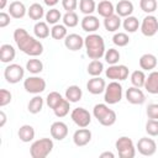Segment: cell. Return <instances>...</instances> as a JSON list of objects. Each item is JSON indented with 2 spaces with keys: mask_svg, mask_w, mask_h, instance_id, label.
Masks as SVG:
<instances>
[{
  "mask_svg": "<svg viewBox=\"0 0 158 158\" xmlns=\"http://www.w3.org/2000/svg\"><path fill=\"white\" fill-rule=\"evenodd\" d=\"M14 40L19 49L27 56L38 57L43 53V44L41 41L30 36L25 28H16L14 31Z\"/></svg>",
  "mask_w": 158,
  "mask_h": 158,
  "instance_id": "obj_1",
  "label": "cell"
},
{
  "mask_svg": "<svg viewBox=\"0 0 158 158\" xmlns=\"http://www.w3.org/2000/svg\"><path fill=\"white\" fill-rule=\"evenodd\" d=\"M84 47L86 56L90 59H100L105 54V42L104 38L98 33H89L84 38Z\"/></svg>",
  "mask_w": 158,
  "mask_h": 158,
  "instance_id": "obj_2",
  "label": "cell"
},
{
  "mask_svg": "<svg viewBox=\"0 0 158 158\" xmlns=\"http://www.w3.org/2000/svg\"><path fill=\"white\" fill-rule=\"evenodd\" d=\"M93 115L94 117L102 125V126H112L116 122V112L111 109H109V106L106 104H96L93 109Z\"/></svg>",
  "mask_w": 158,
  "mask_h": 158,
  "instance_id": "obj_3",
  "label": "cell"
},
{
  "mask_svg": "<svg viewBox=\"0 0 158 158\" xmlns=\"http://www.w3.org/2000/svg\"><path fill=\"white\" fill-rule=\"evenodd\" d=\"M54 144L51 138L43 137L35 141L30 147V154L32 158H46L53 149Z\"/></svg>",
  "mask_w": 158,
  "mask_h": 158,
  "instance_id": "obj_4",
  "label": "cell"
},
{
  "mask_svg": "<svg viewBox=\"0 0 158 158\" xmlns=\"http://www.w3.org/2000/svg\"><path fill=\"white\" fill-rule=\"evenodd\" d=\"M115 147L120 158H133L136 156V147L133 141L127 136L120 137L115 142Z\"/></svg>",
  "mask_w": 158,
  "mask_h": 158,
  "instance_id": "obj_5",
  "label": "cell"
},
{
  "mask_svg": "<svg viewBox=\"0 0 158 158\" xmlns=\"http://www.w3.org/2000/svg\"><path fill=\"white\" fill-rule=\"evenodd\" d=\"M122 99V85L117 80H112L105 88L104 100L109 105H115Z\"/></svg>",
  "mask_w": 158,
  "mask_h": 158,
  "instance_id": "obj_6",
  "label": "cell"
},
{
  "mask_svg": "<svg viewBox=\"0 0 158 158\" xmlns=\"http://www.w3.org/2000/svg\"><path fill=\"white\" fill-rule=\"evenodd\" d=\"M23 88L30 94H41L46 89V80L41 77H37L36 74L33 77H28L23 81Z\"/></svg>",
  "mask_w": 158,
  "mask_h": 158,
  "instance_id": "obj_7",
  "label": "cell"
},
{
  "mask_svg": "<svg viewBox=\"0 0 158 158\" xmlns=\"http://www.w3.org/2000/svg\"><path fill=\"white\" fill-rule=\"evenodd\" d=\"M23 75H25V69L16 63L9 64L4 70V77L6 81L10 84H17L20 80L23 79Z\"/></svg>",
  "mask_w": 158,
  "mask_h": 158,
  "instance_id": "obj_8",
  "label": "cell"
},
{
  "mask_svg": "<svg viewBox=\"0 0 158 158\" xmlns=\"http://www.w3.org/2000/svg\"><path fill=\"white\" fill-rule=\"evenodd\" d=\"M70 117L78 127H88L91 122V115L84 107H75L72 111Z\"/></svg>",
  "mask_w": 158,
  "mask_h": 158,
  "instance_id": "obj_9",
  "label": "cell"
},
{
  "mask_svg": "<svg viewBox=\"0 0 158 158\" xmlns=\"http://www.w3.org/2000/svg\"><path fill=\"white\" fill-rule=\"evenodd\" d=\"M141 32L146 37H153L158 32V19L153 15H147L139 26Z\"/></svg>",
  "mask_w": 158,
  "mask_h": 158,
  "instance_id": "obj_10",
  "label": "cell"
},
{
  "mask_svg": "<svg viewBox=\"0 0 158 158\" xmlns=\"http://www.w3.org/2000/svg\"><path fill=\"white\" fill-rule=\"evenodd\" d=\"M105 75L112 80H126L128 78V68L123 64H112L105 70Z\"/></svg>",
  "mask_w": 158,
  "mask_h": 158,
  "instance_id": "obj_11",
  "label": "cell"
},
{
  "mask_svg": "<svg viewBox=\"0 0 158 158\" xmlns=\"http://www.w3.org/2000/svg\"><path fill=\"white\" fill-rule=\"evenodd\" d=\"M136 149L142 154V156H146V157H149V156H153L157 151V143L154 139L152 138H148V137H142L138 139L137 142V146H136Z\"/></svg>",
  "mask_w": 158,
  "mask_h": 158,
  "instance_id": "obj_12",
  "label": "cell"
},
{
  "mask_svg": "<svg viewBox=\"0 0 158 158\" xmlns=\"http://www.w3.org/2000/svg\"><path fill=\"white\" fill-rule=\"evenodd\" d=\"M126 99L130 104L133 105H142L146 101V95L141 90V88L137 86H131L126 90Z\"/></svg>",
  "mask_w": 158,
  "mask_h": 158,
  "instance_id": "obj_13",
  "label": "cell"
},
{
  "mask_svg": "<svg viewBox=\"0 0 158 158\" xmlns=\"http://www.w3.org/2000/svg\"><path fill=\"white\" fill-rule=\"evenodd\" d=\"M91 141V131L86 127H80L73 135V142L77 147H84Z\"/></svg>",
  "mask_w": 158,
  "mask_h": 158,
  "instance_id": "obj_14",
  "label": "cell"
},
{
  "mask_svg": "<svg viewBox=\"0 0 158 158\" xmlns=\"http://www.w3.org/2000/svg\"><path fill=\"white\" fill-rule=\"evenodd\" d=\"M64 46L69 51H73V52L79 51L84 46V38L78 33H69L64 38Z\"/></svg>",
  "mask_w": 158,
  "mask_h": 158,
  "instance_id": "obj_15",
  "label": "cell"
},
{
  "mask_svg": "<svg viewBox=\"0 0 158 158\" xmlns=\"http://www.w3.org/2000/svg\"><path fill=\"white\" fill-rule=\"evenodd\" d=\"M105 88H106L105 79H102L100 77H93L86 83V89L93 95H99V94L104 93L105 91Z\"/></svg>",
  "mask_w": 158,
  "mask_h": 158,
  "instance_id": "obj_16",
  "label": "cell"
},
{
  "mask_svg": "<svg viewBox=\"0 0 158 158\" xmlns=\"http://www.w3.org/2000/svg\"><path fill=\"white\" fill-rule=\"evenodd\" d=\"M49 131H51L52 138H54L57 141H62L68 135V126L62 121H56L51 125Z\"/></svg>",
  "mask_w": 158,
  "mask_h": 158,
  "instance_id": "obj_17",
  "label": "cell"
},
{
  "mask_svg": "<svg viewBox=\"0 0 158 158\" xmlns=\"http://www.w3.org/2000/svg\"><path fill=\"white\" fill-rule=\"evenodd\" d=\"M80 26H81L83 31L89 32V33H93V32H95L96 30H99V27H100V21H99V19H98L96 16H94V15H85V16L81 19Z\"/></svg>",
  "mask_w": 158,
  "mask_h": 158,
  "instance_id": "obj_18",
  "label": "cell"
},
{
  "mask_svg": "<svg viewBox=\"0 0 158 158\" xmlns=\"http://www.w3.org/2000/svg\"><path fill=\"white\" fill-rule=\"evenodd\" d=\"M115 11L120 17L131 16L133 12V4L130 0H120L115 6Z\"/></svg>",
  "mask_w": 158,
  "mask_h": 158,
  "instance_id": "obj_19",
  "label": "cell"
},
{
  "mask_svg": "<svg viewBox=\"0 0 158 158\" xmlns=\"http://www.w3.org/2000/svg\"><path fill=\"white\" fill-rule=\"evenodd\" d=\"M9 14L14 19H22L27 14V9H26L23 2L16 0L9 5Z\"/></svg>",
  "mask_w": 158,
  "mask_h": 158,
  "instance_id": "obj_20",
  "label": "cell"
},
{
  "mask_svg": "<svg viewBox=\"0 0 158 158\" xmlns=\"http://www.w3.org/2000/svg\"><path fill=\"white\" fill-rule=\"evenodd\" d=\"M144 89L149 93V94H158V72L153 70L148 74V77L146 78V83H144Z\"/></svg>",
  "mask_w": 158,
  "mask_h": 158,
  "instance_id": "obj_21",
  "label": "cell"
},
{
  "mask_svg": "<svg viewBox=\"0 0 158 158\" xmlns=\"http://www.w3.org/2000/svg\"><path fill=\"white\" fill-rule=\"evenodd\" d=\"M16 57V51L15 48L9 44V43H4L0 47V60L2 63H10L15 59Z\"/></svg>",
  "mask_w": 158,
  "mask_h": 158,
  "instance_id": "obj_22",
  "label": "cell"
},
{
  "mask_svg": "<svg viewBox=\"0 0 158 158\" xmlns=\"http://www.w3.org/2000/svg\"><path fill=\"white\" fill-rule=\"evenodd\" d=\"M157 57L152 53H144L139 58V67L143 70H152L157 67Z\"/></svg>",
  "mask_w": 158,
  "mask_h": 158,
  "instance_id": "obj_23",
  "label": "cell"
},
{
  "mask_svg": "<svg viewBox=\"0 0 158 158\" xmlns=\"http://www.w3.org/2000/svg\"><path fill=\"white\" fill-rule=\"evenodd\" d=\"M96 11L100 16H102L104 19L107 16H111L115 14V6L111 1L109 0H101L98 5H96Z\"/></svg>",
  "mask_w": 158,
  "mask_h": 158,
  "instance_id": "obj_24",
  "label": "cell"
},
{
  "mask_svg": "<svg viewBox=\"0 0 158 158\" xmlns=\"http://www.w3.org/2000/svg\"><path fill=\"white\" fill-rule=\"evenodd\" d=\"M120 26H121V19L117 14H114L104 19V27L109 32H116L120 28Z\"/></svg>",
  "mask_w": 158,
  "mask_h": 158,
  "instance_id": "obj_25",
  "label": "cell"
},
{
  "mask_svg": "<svg viewBox=\"0 0 158 158\" xmlns=\"http://www.w3.org/2000/svg\"><path fill=\"white\" fill-rule=\"evenodd\" d=\"M17 136L22 142L28 143L35 138V128L31 125H22L17 131Z\"/></svg>",
  "mask_w": 158,
  "mask_h": 158,
  "instance_id": "obj_26",
  "label": "cell"
},
{
  "mask_svg": "<svg viewBox=\"0 0 158 158\" xmlns=\"http://www.w3.org/2000/svg\"><path fill=\"white\" fill-rule=\"evenodd\" d=\"M33 33L36 36V38L38 40H44L49 36L51 31H49V27H48V23L44 22V21H37L33 26Z\"/></svg>",
  "mask_w": 158,
  "mask_h": 158,
  "instance_id": "obj_27",
  "label": "cell"
},
{
  "mask_svg": "<svg viewBox=\"0 0 158 158\" xmlns=\"http://www.w3.org/2000/svg\"><path fill=\"white\" fill-rule=\"evenodd\" d=\"M83 96V91L78 85H70L65 89V99L69 102H78Z\"/></svg>",
  "mask_w": 158,
  "mask_h": 158,
  "instance_id": "obj_28",
  "label": "cell"
},
{
  "mask_svg": "<svg viewBox=\"0 0 158 158\" xmlns=\"http://www.w3.org/2000/svg\"><path fill=\"white\" fill-rule=\"evenodd\" d=\"M27 15L31 20H35V21H40L46 14H44V9L42 5H40L38 2H35L32 4L28 9H27Z\"/></svg>",
  "mask_w": 158,
  "mask_h": 158,
  "instance_id": "obj_29",
  "label": "cell"
},
{
  "mask_svg": "<svg viewBox=\"0 0 158 158\" xmlns=\"http://www.w3.org/2000/svg\"><path fill=\"white\" fill-rule=\"evenodd\" d=\"M42 107H43V99H42L40 95L33 96V98L28 101V105H27L28 112H30V114H33V115L41 112Z\"/></svg>",
  "mask_w": 158,
  "mask_h": 158,
  "instance_id": "obj_30",
  "label": "cell"
},
{
  "mask_svg": "<svg viewBox=\"0 0 158 158\" xmlns=\"http://www.w3.org/2000/svg\"><path fill=\"white\" fill-rule=\"evenodd\" d=\"M122 26H123V28H125L126 32L133 33V32H136V31L138 30V27H139L141 25H139L137 17H135V16L131 15V16L125 17V20H123V22H122Z\"/></svg>",
  "mask_w": 158,
  "mask_h": 158,
  "instance_id": "obj_31",
  "label": "cell"
},
{
  "mask_svg": "<svg viewBox=\"0 0 158 158\" xmlns=\"http://www.w3.org/2000/svg\"><path fill=\"white\" fill-rule=\"evenodd\" d=\"M102 70H104V64L99 59H93L88 64V68H86L88 74L91 75V77H100Z\"/></svg>",
  "mask_w": 158,
  "mask_h": 158,
  "instance_id": "obj_32",
  "label": "cell"
},
{
  "mask_svg": "<svg viewBox=\"0 0 158 158\" xmlns=\"http://www.w3.org/2000/svg\"><path fill=\"white\" fill-rule=\"evenodd\" d=\"M26 69H27L31 74H40V73L43 70V63H42L40 59H37L36 57H33V58H31V59L27 60V63H26Z\"/></svg>",
  "mask_w": 158,
  "mask_h": 158,
  "instance_id": "obj_33",
  "label": "cell"
},
{
  "mask_svg": "<svg viewBox=\"0 0 158 158\" xmlns=\"http://www.w3.org/2000/svg\"><path fill=\"white\" fill-rule=\"evenodd\" d=\"M146 74L143 70H133L131 73V83L133 86H137V88H142L144 86V83H146Z\"/></svg>",
  "mask_w": 158,
  "mask_h": 158,
  "instance_id": "obj_34",
  "label": "cell"
},
{
  "mask_svg": "<svg viewBox=\"0 0 158 158\" xmlns=\"http://www.w3.org/2000/svg\"><path fill=\"white\" fill-rule=\"evenodd\" d=\"M63 100H64L63 96H62L58 91H51V93L47 95V98H46V104L48 105L49 109L53 110V109H56Z\"/></svg>",
  "mask_w": 158,
  "mask_h": 158,
  "instance_id": "obj_35",
  "label": "cell"
},
{
  "mask_svg": "<svg viewBox=\"0 0 158 158\" xmlns=\"http://www.w3.org/2000/svg\"><path fill=\"white\" fill-rule=\"evenodd\" d=\"M44 17H46V22L47 23H49V25H57L63 16H62V14H60V11L58 9L52 7V9H49L46 12Z\"/></svg>",
  "mask_w": 158,
  "mask_h": 158,
  "instance_id": "obj_36",
  "label": "cell"
},
{
  "mask_svg": "<svg viewBox=\"0 0 158 158\" xmlns=\"http://www.w3.org/2000/svg\"><path fill=\"white\" fill-rule=\"evenodd\" d=\"M79 10L84 15H93V12L96 11V4L94 0H80Z\"/></svg>",
  "mask_w": 158,
  "mask_h": 158,
  "instance_id": "obj_37",
  "label": "cell"
},
{
  "mask_svg": "<svg viewBox=\"0 0 158 158\" xmlns=\"http://www.w3.org/2000/svg\"><path fill=\"white\" fill-rule=\"evenodd\" d=\"M62 21H63V25L67 27H75L79 23V17L74 11H68L63 15Z\"/></svg>",
  "mask_w": 158,
  "mask_h": 158,
  "instance_id": "obj_38",
  "label": "cell"
},
{
  "mask_svg": "<svg viewBox=\"0 0 158 158\" xmlns=\"http://www.w3.org/2000/svg\"><path fill=\"white\" fill-rule=\"evenodd\" d=\"M67 35H68L67 26H64V25L57 23V25H53V27L51 28V36L54 40H63L67 37Z\"/></svg>",
  "mask_w": 158,
  "mask_h": 158,
  "instance_id": "obj_39",
  "label": "cell"
},
{
  "mask_svg": "<svg viewBox=\"0 0 158 158\" xmlns=\"http://www.w3.org/2000/svg\"><path fill=\"white\" fill-rule=\"evenodd\" d=\"M104 58H105L106 63H109L110 65L117 64L118 60H120V52L117 49H115V48H109V49L105 51Z\"/></svg>",
  "mask_w": 158,
  "mask_h": 158,
  "instance_id": "obj_40",
  "label": "cell"
},
{
  "mask_svg": "<svg viewBox=\"0 0 158 158\" xmlns=\"http://www.w3.org/2000/svg\"><path fill=\"white\" fill-rule=\"evenodd\" d=\"M69 109H70V102L67 99H64L56 109H53V112H54V115L57 117L60 118V117H64V116H67L69 114Z\"/></svg>",
  "mask_w": 158,
  "mask_h": 158,
  "instance_id": "obj_41",
  "label": "cell"
},
{
  "mask_svg": "<svg viewBox=\"0 0 158 158\" xmlns=\"http://www.w3.org/2000/svg\"><path fill=\"white\" fill-rule=\"evenodd\" d=\"M139 7L143 12L149 15L157 10L158 4H157V0H139Z\"/></svg>",
  "mask_w": 158,
  "mask_h": 158,
  "instance_id": "obj_42",
  "label": "cell"
},
{
  "mask_svg": "<svg viewBox=\"0 0 158 158\" xmlns=\"http://www.w3.org/2000/svg\"><path fill=\"white\" fill-rule=\"evenodd\" d=\"M112 42L115 46L117 47H125L130 42V37L127 33L125 32H116L114 36H112Z\"/></svg>",
  "mask_w": 158,
  "mask_h": 158,
  "instance_id": "obj_43",
  "label": "cell"
},
{
  "mask_svg": "<svg viewBox=\"0 0 158 158\" xmlns=\"http://www.w3.org/2000/svg\"><path fill=\"white\" fill-rule=\"evenodd\" d=\"M146 132L152 137L158 136V120L149 118L146 122Z\"/></svg>",
  "mask_w": 158,
  "mask_h": 158,
  "instance_id": "obj_44",
  "label": "cell"
},
{
  "mask_svg": "<svg viewBox=\"0 0 158 158\" xmlns=\"http://www.w3.org/2000/svg\"><path fill=\"white\" fill-rule=\"evenodd\" d=\"M11 99H12V95H11V93L9 90H6V89H1L0 90V106L1 107H4L7 104H10Z\"/></svg>",
  "mask_w": 158,
  "mask_h": 158,
  "instance_id": "obj_45",
  "label": "cell"
},
{
  "mask_svg": "<svg viewBox=\"0 0 158 158\" xmlns=\"http://www.w3.org/2000/svg\"><path fill=\"white\" fill-rule=\"evenodd\" d=\"M147 116L148 118H153V120H158V104H149L147 106Z\"/></svg>",
  "mask_w": 158,
  "mask_h": 158,
  "instance_id": "obj_46",
  "label": "cell"
},
{
  "mask_svg": "<svg viewBox=\"0 0 158 158\" xmlns=\"http://www.w3.org/2000/svg\"><path fill=\"white\" fill-rule=\"evenodd\" d=\"M62 6L67 12L74 11L78 7V0H62Z\"/></svg>",
  "mask_w": 158,
  "mask_h": 158,
  "instance_id": "obj_47",
  "label": "cell"
},
{
  "mask_svg": "<svg viewBox=\"0 0 158 158\" xmlns=\"http://www.w3.org/2000/svg\"><path fill=\"white\" fill-rule=\"evenodd\" d=\"M10 14H6V12H1L0 14V27L1 28H4V27H6L7 25H10Z\"/></svg>",
  "mask_w": 158,
  "mask_h": 158,
  "instance_id": "obj_48",
  "label": "cell"
},
{
  "mask_svg": "<svg viewBox=\"0 0 158 158\" xmlns=\"http://www.w3.org/2000/svg\"><path fill=\"white\" fill-rule=\"evenodd\" d=\"M6 123V115L4 111H0V127H4Z\"/></svg>",
  "mask_w": 158,
  "mask_h": 158,
  "instance_id": "obj_49",
  "label": "cell"
},
{
  "mask_svg": "<svg viewBox=\"0 0 158 158\" xmlns=\"http://www.w3.org/2000/svg\"><path fill=\"white\" fill-rule=\"evenodd\" d=\"M114 157H115V154L112 152H102L100 154V158H114Z\"/></svg>",
  "mask_w": 158,
  "mask_h": 158,
  "instance_id": "obj_50",
  "label": "cell"
},
{
  "mask_svg": "<svg viewBox=\"0 0 158 158\" xmlns=\"http://www.w3.org/2000/svg\"><path fill=\"white\" fill-rule=\"evenodd\" d=\"M43 2L47 5V6H54L59 2V0H43Z\"/></svg>",
  "mask_w": 158,
  "mask_h": 158,
  "instance_id": "obj_51",
  "label": "cell"
},
{
  "mask_svg": "<svg viewBox=\"0 0 158 158\" xmlns=\"http://www.w3.org/2000/svg\"><path fill=\"white\" fill-rule=\"evenodd\" d=\"M5 6H6V0H1V4H0V9L2 10Z\"/></svg>",
  "mask_w": 158,
  "mask_h": 158,
  "instance_id": "obj_52",
  "label": "cell"
}]
</instances>
